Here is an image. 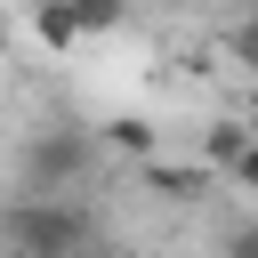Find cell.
I'll return each instance as SVG.
<instances>
[{
    "label": "cell",
    "instance_id": "cell-1",
    "mask_svg": "<svg viewBox=\"0 0 258 258\" xmlns=\"http://www.w3.org/2000/svg\"><path fill=\"white\" fill-rule=\"evenodd\" d=\"M0 242H8V258H89L97 250V218L73 194H32V202L0 210Z\"/></svg>",
    "mask_w": 258,
    "mask_h": 258
},
{
    "label": "cell",
    "instance_id": "cell-2",
    "mask_svg": "<svg viewBox=\"0 0 258 258\" xmlns=\"http://www.w3.org/2000/svg\"><path fill=\"white\" fill-rule=\"evenodd\" d=\"M89 161H97L89 129H40V137L24 145V185H32V194H64V185L89 177Z\"/></svg>",
    "mask_w": 258,
    "mask_h": 258
},
{
    "label": "cell",
    "instance_id": "cell-3",
    "mask_svg": "<svg viewBox=\"0 0 258 258\" xmlns=\"http://www.w3.org/2000/svg\"><path fill=\"white\" fill-rule=\"evenodd\" d=\"M202 177H210L202 161H194V169H185V161H145V185H153L161 202H194V194H202Z\"/></svg>",
    "mask_w": 258,
    "mask_h": 258
},
{
    "label": "cell",
    "instance_id": "cell-4",
    "mask_svg": "<svg viewBox=\"0 0 258 258\" xmlns=\"http://www.w3.org/2000/svg\"><path fill=\"white\" fill-rule=\"evenodd\" d=\"M32 32H40V48H56V56H64V48L81 40V16H73V0H40V8H32Z\"/></svg>",
    "mask_w": 258,
    "mask_h": 258
},
{
    "label": "cell",
    "instance_id": "cell-5",
    "mask_svg": "<svg viewBox=\"0 0 258 258\" xmlns=\"http://www.w3.org/2000/svg\"><path fill=\"white\" fill-rule=\"evenodd\" d=\"M242 145H250V129H242V121H218V129H210V169H234Z\"/></svg>",
    "mask_w": 258,
    "mask_h": 258
},
{
    "label": "cell",
    "instance_id": "cell-6",
    "mask_svg": "<svg viewBox=\"0 0 258 258\" xmlns=\"http://www.w3.org/2000/svg\"><path fill=\"white\" fill-rule=\"evenodd\" d=\"M73 16H81V32H113L129 16V0H73Z\"/></svg>",
    "mask_w": 258,
    "mask_h": 258
},
{
    "label": "cell",
    "instance_id": "cell-7",
    "mask_svg": "<svg viewBox=\"0 0 258 258\" xmlns=\"http://www.w3.org/2000/svg\"><path fill=\"white\" fill-rule=\"evenodd\" d=\"M113 145L137 153V161H153V129H145V121H113Z\"/></svg>",
    "mask_w": 258,
    "mask_h": 258
},
{
    "label": "cell",
    "instance_id": "cell-8",
    "mask_svg": "<svg viewBox=\"0 0 258 258\" xmlns=\"http://www.w3.org/2000/svg\"><path fill=\"white\" fill-rule=\"evenodd\" d=\"M234 56L258 73V16H242V24H234Z\"/></svg>",
    "mask_w": 258,
    "mask_h": 258
},
{
    "label": "cell",
    "instance_id": "cell-9",
    "mask_svg": "<svg viewBox=\"0 0 258 258\" xmlns=\"http://www.w3.org/2000/svg\"><path fill=\"white\" fill-rule=\"evenodd\" d=\"M234 185H242V194H258V137L242 145V161H234Z\"/></svg>",
    "mask_w": 258,
    "mask_h": 258
},
{
    "label": "cell",
    "instance_id": "cell-10",
    "mask_svg": "<svg viewBox=\"0 0 258 258\" xmlns=\"http://www.w3.org/2000/svg\"><path fill=\"white\" fill-rule=\"evenodd\" d=\"M226 258H258V226H234L226 234Z\"/></svg>",
    "mask_w": 258,
    "mask_h": 258
}]
</instances>
